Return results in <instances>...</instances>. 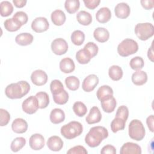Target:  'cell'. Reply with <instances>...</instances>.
Here are the masks:
<instances>
[{"label":"cell","instance_id":"obj_38","mask_svg":"<svg viewBox=\"0 0 154 154\" xmlns=\"http://www.w3.org/2000/svg\"><path fill=\"white\" fill-rule=\"evenodd\" d=\"M73 110L77 116L83 117L87 112V108L82 102H76L73 105Z\"/></svg>","mask_w":154,"mask_h":154},{"label":"cell","instance_id":"obj_5","mask_svg":"<svg viewBox=\"0 0 154 154\" xmlns=\"http://www.w3.org/2000/svg\"><path fill=\"white\" fill-rule=\"evenodd\" d=\"M128 133L129 136L132 140L141 141L145 136L146 131L141 121L137 119H134L129 124Z\"/></svg>","mask_w":154,"mask_h":154},{"label":"cell","instance_id":"obj_15","mask_svg":"<svg viewBox=\"0 0 154 154\" xmlns=\"http://www.w3.org/2000/svg\"><path fill=\"white\" fill-rule=\"evenodd\" d=\"M63 141L62 139L56 135L51 136L47 141V146L52 151L58 152L61 150L63 147Z\"/></svg>","mask_w":154,"mask_h":154},{"label":"cell","instance_id":"obj_2","mask_svg":"<svg viewBox=\"0 0 154 154\" xmlns=\"http://www.w3.org/2000/svg\"><path fill=\"white\" fill-rule=\"evenodd\" d=\"M30 90V85L26 81H20L8 85L5 89V94L11 99H21L28 94Z\"/></svg>","mask_w":154,"mask_h":154},{"label":"cell","instance_id":"obj_11","mask_svg":"<svg viewBox=\"0 0 154 154\" xmlns=\"http://www.w3.org/2000/svg\"><path fill=\"white\" fill-rule=\"evenodd\" d=\"M48 75L46 73L40 69L34 70L31 75L32 82L37 86L45 85L48 81Z\"/></svg>","mask_w":154,"mask_h":154},{"label":"cell","instance_id":"obj_3","mask_svg":"<svg viewBox=\"0 0 154 154\" xmlns=\"http://www.w3.org/2000/svg\"><path fill=\"white\" fill-rule=\"evenodd\" d=\"M83 131L82 124L76 121H72L63 125L60 129L61 135L66 139L72 140L80 135Z\"/></svg>","mask_w":154,"mask_h":154},{"label":"cell","instance_id":"obj_26","mask_svg":"<svg viewBox=\"0 0 154 154\" xmlns=\"http://www.w3.org/2000/svg\"><path fill=\"white\" fill-rule=\"evenodd\" d=\"M77 21L82 25H89L92 22V16L90 13L82 10L76 14Z\"/></svg>","mask_w":154,"mask_h":154},{"label":"cell","instance_id":"obj_14","mask_svg":"<svg viewBox=\"0 0 154 154\" xmlns=\"http://www.w3.org/2000/svg\"><path fill=\"white\" fill-rule=\"evenodd\" d=\"M114 13L118 18L126 19L130 14L131 8L127 3L120 2L115 7Z\"/></svg>","mask_w":154,"mask_h":154},{"label":"cell","instance_id":"obj_47","mask_svg":"<svg viewBox=\"0 0 154 154\" xmlns=\"http://www.w3.org/2000/svg\"><path fill=\"white\" fill-rule=\"evenodd\" d=\"M85 6L91 10L96 8L100 2V0H84L83 1Z\"/></svg>","mask_w":154,"mask_h":154},{"label":"cell","instance_id":"obj_31","mask_svg":"<svg viewBox=\"0 0 154 154\" xmlns=\"http://www.w3.org/2000/svg\"><path fill=\"white\" fill-rule=\"evenodd\" d=\"M35 97L38 100L39 108L44 109L49 104V97L47 93L44 91L38 92L36 93Z\"/></svg>","mask_w":154,"mask_h":154},{"label":"cell","instance_id":"obj_17","mask_svg":"<svg viewBox=\"0 0 154 154\" xmlns=\"http://www.w3.org/2000/svg\"><path fill=\"white\" fill-rule=\"evenodd\" d=\"M27 122L22 118L16 119L11 124V129L13 132L17 134L25 133L28 129Z\"/></svg>","mask_w":154,"mask_h":154},{"label":"cell","instance_id":"obj_23","mask_svg":"<svg viewBox=\"0 0 154 154\" xmlns=\"http://www.w3.org/2000/svg\"><path fill=\"white\" fill-rule=\"evenodd\" d=\"M132 82L136 85H143L147 81V75L143 70H136L131 77Z\"/></svg>","mask_w":154,"mask_h":154},{"label":"cell","instance_id":"obj_24","mask_svg":"<svg viewBox=\"0 0 154 154\" xmlns=\"http://www.w3.org/2000/svg\"><path fill=\"white\" fill-rule=\"evenodd\" d=\"M50 120L53 124H59L65 119L64 112L60 108H54L50 113Z\"/></svg>","mask_w":154,"mask_h":154},{"label":"cell","instance_id":"obj_40","mask_svg":"<svg viewBox=\"0 0 154 154\" xmlns=\"http://www.w3.org/2000/svg\"><path fill=\"white\" fill-rule=\"evenodd\" d=\"M144 65V62L142 57H135L132 58L129 62V66L131 68L135 70H139L143 68Z\"/></svg>","mask_w":154,"mask_h":154},{"label":"cell","instance_id":"obj_39","mask_svg":"<svg viewBox=\"0 0 154 154\" xmlns=\"http://www.w3.org/2000/svg\"><path fill=\"white\" fill-rule=\"evenodd\" d=\"M50 90L52 95H56L62 92L64 89L63 84L60 80L54 79L51 82Z\"/></svg>","mask_w":154,"mask_h":154},{"label":"cell","instance_id":"obj_34","mask_svg":"<svg viewBox=\"0 0 154 154\" xmlns=\"http://www.w3.org/2000/svg\"><path fill=\"white\" fill-rule=\"evenodd\" d=\"M66 87L72 91H76L78 89L80 84L79 79L75 76H69L65 79Z\"/></svg>","mask_w":154,"mask_h":154},{"label":"cell","instance_id":"obj_46","mask_svg":"<svg viewBox=\"0 0 154 154\" xmlns=\"http://www.w3.org/2000/svg\"><path fill=\"white\" fill-rule=\"evenodd\" d=\"M88 152L82 146H76L70 148L67 152L68 154H87Z\"/></svg>","mask_w":154,"mask_h":154},{"label":"cell","instance_id":"obj_50","mask_svg":"<svg viewBox=\"0 0 154 154\" xmlns=\"http://www.w3.org/2000/svg\"><path fill=\"white\" fill-rule=\"evenodd\" d=\"M153 122H154V117L153 115L149 116L146 119V123L149 129V130L153 132Z\"/></svg>","mask_w":154,"mask_h":154},{"label":"cell","instance_id":"obj_1","mask_svg":"<svg viewBox=\"0 0 154 154\" xmlns=\"http://www.w3.org/2000/svg\"><path fill=\"white\" fill-rule=\"evenodd\" d=\"M108 136V130L103 126H97L90 128L85 135V142L90 147H96L100 145L103 140Z\"/></svg>","mask_w":154,"mask_h":154},{"label":"cell","instance_id":"obj_4","mask_svg":"<svg viewBox=\"0 0 154 154\" xmlns=\"http://www.w3.org/2000/svg\"><path fill=\"white\" fill-rule=\"evenodd\" d=\"M138 50V45L136 41L131 38H125L117 46L118 54L123 57L136 53Z\"/></svg>","mask_w":154,"mask_h":154},{"label":"cell","instance_id":"obj_44","mask_svg":"<svg viewBox=\"0 0 154 154\" xmlns=\"http://www.w3.org/2000/svg\"><path fill=\"white\" fill-rule=\"evenodd\" d=\"M0 125L1 126H6L10 122V113L4 109H0Z\"/></svg>","mask_w":154,"mask_h":154},{"label":"cell","instance_id":"obj_28","mask_svg":"<svg viewBox=\"0 0 154 154\" xmlns=\"http://www.w3.org/2000/svg\"><path fill=\"white\" fill-rule=\"evenodd\" d=\"M4 28L10 32H14L19 30L22 26L21 23L14 18L7 19L4 23Z\"/></svg>","mask_w":154,"mask_h":154},{"label":"cell","instance_id":"obj_49","mask_svg":"<svg viewBox=\"0 0 154 154\" xmlns=\"http://www.w3.org/2000/svg\"><path fill=\"white\" fill-rule=\"evenodd\" d=\"M140 3L142 7L146 10H150L154 7V1L153 0H141Z\"/></svg>","mask_w":154,"mask_h":154},{"label":"cell","instance_id":"obj_25","mask_svg":"<svg viewBox=\"0 0 154 154\" xmlns=\"http://www.w3.org/2000/svg\"><path fill=\"white\" fill-rule=\"evenodd\" d=\"M33 35L28 32L20 33L16 35L15 38L16 43L20 46H27L31 45L33 41Z\"/></svg>","mask_w":154,"mask_h":154},{"label":"cell","instance_id":"obj_43","mask_svg":"<svg viewBox=\"0 0 154 154\" xmlns=\"http://www.w3.org/2000/svg\"><path fill=\"white\" fill-rule=\"evenodd\" d=\"M128 116H129V109L126 106L122 105L118 108L116 114V117L121 118L123 120H124L125 122H126L128 118Z\"/></svg>","mask_w":154,"mask_h":154},{"label":"cell","instance_id":"obj_12","mask_svg":"<svg viewBox=\"0 0 154 154\" xmlns=\"http://www.w3.org/2000/svg\"><path fill=\"white\" fill-rule=\"evenodd\" d=\"M29 144L32 150H41L45 144V138L40 134H34L30 137L29 140Z\"/></svg>","mask_w":154,"mask_h":154},{"label":"cell","instance_id":"obj_48","mask_svg":"<svg viewBox=\"0 0 154 154\" xmlns=\"http://www.w3.org/2000/svg\"><path fill=\"white\" fill-rule=\"evenodd\" d=\"M100 153L102 154H116V149L114 146L108 144L102 147V149L100 150Z\"/></svg>","mask_w":154,"mask_h":154},{"label":"cell","instance_id":"obj_18","mask_svg":"<svg viewBox=\"0 0 154 154\" xmlns=\"http://www.w3.org/2000/svg\"><path fill=\"white\" fill-rule=\"evenodd\" d=\"M101 106L102 109L107 113H110L114 111L116 107L117 102L113 96H109L100 100Z\"/></svg>","mask_w":154,"mask_h":154},{"label":"cell","instance_id":"obj_37","mask_svg":"<svg viewBox=\"0 0 154 154\" xmlns=\"http://www.w3.org/2000/svg\"><path fill=\"white\" fill-rule=\"evenodd\" d=\"M26 144V140L23 137H17L14 138L10 145V149L12 152H17L25 146Z\"/></svg>","mask_w":154,"mask_h":154},{"label":"cell","instance_id":"obj_10","mask_svg":"<svg viewBox=\"0 0 154 154\" xmlns=\"http://www.w3.org/2000/svg\"><path fill=\"white\" fill-rule=\"evenodd\" d=\"M99 84V78L94 74H91L85 78L82 82V88L85 92L92 91Z\"/></svg>","mask_w":154,"mask_h":154},{"label":"cell","instance_id":"obj_22","mask_svg":"<svg viewBox=\"0 0 154 154\" xmlns=\"http://www.w3.org/2000/svg\"><path fill=\"white\" fill-rule=\"evenodd\" d=\"M52 23L56 26H61L64 23L66 20V14L63 11L60 9L54 10L51 16Z\"/></svg>","mask_w":154,"mask_h":154},{"label":"cell","instance_id":"obj_27","mask_svg":"<svg viewBox=\"0 0 154 154\" xmlns=\"http://www.w3.org/2000/svg\"><path fill=\"white\" fill-rule=\"evenodd\" d=\"M96 96L97 99L100 101L103 99L113 96V90L109 85H104L98 88Z\"/></svg>","mask_w":154,"mask_h":154},{"label":"cell","instance_id":"obj_7","mask_svg":"<svg viewBox=\"0 0 154 154\" xmlns=\"http://www.w3.org/2000/svg\"><path fill=\"white\" fill-rule=\"evenodd\" d=\"M23 111L28 114L35 113L39 108L38 103L37 97L34 96H30L26 98L22 104Z\"/></svg>","mask_w":154,"mask_h":154},{"label":"cell","instance_id":"obj_51","mask_svg":"<svg viewBox=\"0 0 154 154\" xmlns=\"http://www.w3.org/2000/svg\"><path fill=\"white\" fill-rule=\"evenodd\" d=\"M26 0H13V2L17 8H22L26 4Z\"/></svg>","mask_w":154,"mask_h":154},{"label":"cell","instance_id":"obj_45","mask_svg":"<svg viewBox=\"0 0 154 154\" xmlns=\"http://www.w3.org/2000/svg\"><path fill=\"white\" fill-rule=\"evenodd\" d=\"M13 18L15 19L18 22H19L22 25L26 24L28 20L27 14L25 12L22 11H19L16 12L14 14Z\"/></svg>","mask_w":154,"mask_h":154},{"label":"cell","instance_id":"obj_30","mask_svg":"<svg viewBox=\"0 0 154 154\" xmlns=\"http://www.w3.org/2000/svg\"><path fill=\"white\" fill-rule=\"evenodd\" d=\"M91 57L85 49L79 50L76 54V59L79 64H85L90 62Z\"/></svg>","mask_w":154,"mask_h":154},{"label":"cell","instance_id":"obj_42","mask_svg":"<svg viewBox=\"0 0 154 154\" xmlns=\"http://www.w3.org/2000/svg\"><path fill=\"white\" fill-rule=\"evenodd\" d=\"M84 49H85L88 52V53L90 55L91 58H93L94 57H95L97 54L98 51H99L97 45L94 42H88L84 46Z\"/></svg>","mask_w":154,"mask_h":154},{"label":"cell","instance_id":"obj_8","mask_svg":"<svg viewBox=\"0 0 154 154\" xmlns=\"http://www.w3.org/2000/svg\"><path fill=\"white\" fill-rule=\"evenodd\" d=\"M51 49L55 55H61L67 51L68 44L64 39L57 38L52 41L51 43Z\"/></svg>","mask_w":154,"mask_h":154},{"label":"cell","instance_id":"obj_21","mask_svg":"<svg viewBox=\"0 0 154 154\" xmlns=\"http://www.w3.org/2000/svg\"><path fill=\"white\" fill-rule=\"evenodd\" d=\"M94 38L100 43H105L109 38V31L105 28L98 27L93 32Z\"/></svg>","mask_w":154,"mask_h":154},{"label":"cell","instance_id":"obj_52","mask_svg":"<svg viewBox=\"0 0 154 154\" xmlns=\"http://www.w3.org/2000/svg\"><path fill=\"white\" fill-rule=\"evenodd\" d=\"M147 57L151 61H152V62L153 61V49H152V45L150 46V48L148 49Z\"/></svg>","mask_w":154,"mask_h":154},{"label":"cell","instance_id":"obj_16","mask_svg":"<svg viewBox=\"0 0 154 154\" xmlns=\"http://www.w3.org/2000/svg\"><path fill=\"white\" fill-rule=\"evenodd\" d=\"M102 119V114L97 106H93L88 116L85 118L87 123L89 125L99 123Z\"/></svg>","mask_w":154,"mask_h":154},{"label":"cell","instance_id":"obj_36","mask_svg":"<svg viewBox=\"0 0 154 154\" xmlns=\"http://www.w3.org/2000/svg\"><path fill=\"white\" fill-rule=\"evenodd\" d=\"M126 122L124 120L119 117H115L111 123V129L114 133L123 130L125 128Z\"/></svg>","mask_w":154,"mask_h":154},{"label":"cell","instance_id":"obj_35","mask_svg":"<svg viewBox=\"0 0 154 154\" xmlns=\"http://www.w3.org/2000/svg\"><path fill=\"white\" fill-rule=\"evenodd\" d=\"M80 7L79 0H66L64 3V7L66 11L70 14L75 13Z\"/></svg>","mask_w":154,"mask_h":154},{"label":"cell","instance_id":"obj_29","mask_svg":"<svg viewBox=\"0 0 154 154\" xmlns=\"http://www.w3.org/2000/svg\"><path fill=\"white\" fill-rule=\"evenodd\" d=\"M123 74V70L119 66L113 65L109 68L108 75L109 78L113 81H117L122 79Z\"/></svg>","mask_w":154,"mask_h":154},{"label":"cell","instance_id":"obj_33","mask_svg":"<svg viewBox=\"0 0 154 154\" xmlns=\"http://www.w3.org/2000/svg\"><path fill=\"white\" fill-rule=\"evenodd\" d=\"M71 41L76 46L81 45L85 40V34L81 30H75L71 34Z\"/></svg>","mask_w":154,"mask_h":154},{"label":"cell","instance_id":"obj_6","mask_svg":"<svg viewBox=\"0 0 154 154\" xmlns=\"http://www.w3.org/2000/svg\"><path fill=\"white\" fill-rule=\"evenodd\" d=\"M135 33L141 40H147L154 34V26L149 22L139 23L135 26Z\"/></svg>","mask_w":154,"mask_h":154},{"label":"cell","instance_id":"obj_32","mask_svg":"<svg viewBox=\"0 0 154 154\" xmlns=\"http://www.w3.org/2000/svg\"><path fill=\"white\" fill-rule=\"evenodd\" d=\"M0 13L1 16L2 17H7L10 16L13 13L14 10L12 4L8 1H2L0 3Z\"/></svg>","mask_w":154,"mask_h":154},{"label":"cell","instance_id":"obj_13","mask_svg":"<svg viewBox=\"0 0 154 154\" xmlns=\"http://www.w3.org/2000/svg\"><path fill=\"white\" fill-rule=\"evenodd\" d=\"M120 154H141V147L134 143L127 142L121 147L120 150Z\"/></svg>","mask_w":154,"mask_h":154},{"label":"cell","instance_id":"obj_20","mask_svg":"<svg viewBox=\"0 0 154 154\" xmlns=\"http://www.w3.org/2000/svg\"><path fill=\"white\" fill-rule=\"evenodd\" d=\"M111 17V13L108 7H102L96 13V20L101 23L108 22Z\"/></svg>","mask_w":154,"mask_h":154},{"label":"cell","instance_id":"obj_9","mask_svg":"<svg viewBox=\"0 0 154 154\" xmlns=\"http://www.w3.org/2000/svg\"><path fill=\"white\" fill-rule=\"evenodd\" d=\"M49 27V23L47 19L45 17H36L32 22L31 28L33 31L37 33L46 31Z\"/></svg>","mask_w":154,"mask_h":154},{"label":"cell","instance_id":"obj_19","mask_svg":"<svg viewBox=\"0 0 154 154\" xmlns=\"http://www.w3.org/2000/svg\"><path fill=\"white\" fill-rule=\"evenodd\" d=\"M60 69L64 73H70L75 70V65L73 60L69 57L63 58L60 62Z\"/></svg>","mask_w":154,"mask_h":154},{"label":"cell","instance_id":"obj_41","mask_svg":"<svg viewBox=\"0 0 154 154\" xmlns=\"http://www.w3.org/2000/svg\"><path fill=\"white\" fill-rule=\"evenodd\" d=\"M52 96L54 102L58 105H64L69 100V94L65 90L58 94Z\"/></svg>","mask_w":154,"mask_h":154}]
</instances>
